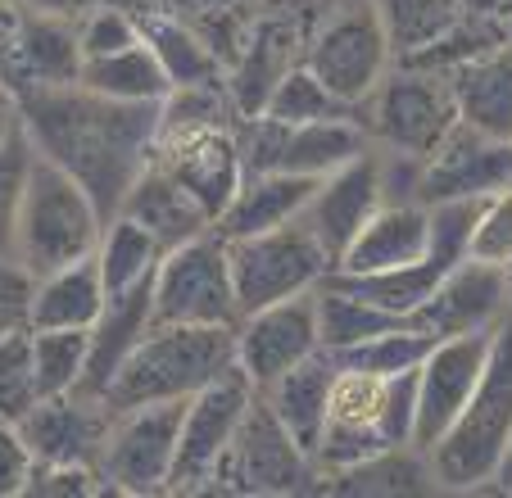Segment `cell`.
<instances>
[{
  "mask_svg": "<svg viewBox=\"0 0 512 498\" xmlns=\"http://www.w3.org/2000/svg\"><path fill=\"white\" fill-rule=\"evenodd\" d=\"M23 132L41 159L73 173L105 218L123 209V195L150 168L159 145V105H123L87 87H41L14 96Z\"/></svg>",
  "mask_w": 512,
  "mask_h": 498,
  "instance_id": "cell-1",
  "label": "cell"
},
{
  "mask_svg": "<svg viewBox=\"0 0 512 498\" xmlns=\"http://www.w3.org/2000/svg\"><path fill=\"white\" fill-rule=\"evenodd\" d=\"M417 372L404 376H372L336 367L327 422H322L313 467L318 485L340 471H354L363 462L381 458L390 449H417Z\"/></svg>",
  "mask_w": 512,
  "mask_h": 498,
  "instance_id": "cell-2",
  "label": "cell"
},
{
  "mask_svg": "<svg viewBox=\"0 0 512 498\" xmlns=\"http://www.w3.org/2000/svg\"><path fill=\"white\" fill-rule=\"evenodd\" d=\"M512 449V313L494 326L490 358L476 381L467 408L440 440L426 462L435 471L440 494H481L494 485L503 458Z\"/></svg>",
  "mask_w": 512,
  "mask_h": 498,
  "instance_id": "cell-3",
  "label": "cell"
},
{
  "mask_svg": "<svg viewBox=\"0 0 512 498\" xmlns=\"http://www.w3.org/2000/svg\"><path fill=\"white\" fill-rule=\"evenodd\" d=\"M227 367H236V326L155 322L100 399L109 403V412L141 408V403H182L209 381H218Z\"/></svg>",
  "mask_w": 512,
  "mask_h": 498,
  "instance_id": "cell-4",
  "label": "cell"
},
{
  "mask_svg": "<svg viewBox=\"0 0 512 498\" xmlns=\"http://www.w3.org/2000/svg\"><path fill=\"white\" fill-rule=\"evenodd\" d=\"M105 222L109 218L96 204V195L73 173H64L59 163L37 154L28 186H23V204H19L14 259L32 277H46V272H59L68 263H82L96 254Z\"/></svg>",
  "mask_w": 512,
  "mask_h": 498,
  "instance_id": "cell-5",
  "label": "cell"
},
{
  "mask_svg": "<svg viewBox=\"0 0 512 498\" xmlns=\"http://www.w3.org/2000/svg\"><path fill=\"white\" fill-rule=\"evenodd\" d=\"M300 59L349 109L363 105L395 68V50L372 0H331L318 28L304 37Z\"/></svg>",
  "mask_w": 512,
  "mask_h": 498,
  "instance_id": "cell-6",
  "label": "cell"
},
{
  "mask_svg": "<svg viewBox=\"0 0 512 498\" xmlns=\"http://www.w3.org/2000/svg\"><path fill=\"white\" fill-rule=\"evenodd\" d=\"M358 118H363L377 150H404L422 154V159L463 123L449 73H431L417 64L390 68L386 82L358 105Z\"/></svg>",
  "mask_w": 512,
  "mask_h": 498,
  "instance_id": "cell-7",
  "label": "cell"
},
{
  "mask_svg": "<svg viewBox=\"0 0 512 498\" xmlns=\"http://www.w3.org/2000/svg\"><path fill=\"white\" fill-rule=\"evenodd\" d=\"M155 322L168 326H236L241 299L232 281L227 236L204 231L168 249L155 272Z\"/></svg>",
  "mask_w": 512,
  "mask_h": 498,
  "instance_id": "cell-8",
  "label": "cell"
},
{
  "mask_svg": "<svg viewBox=\"0 0 512 498\" xmlns=\"http://www.w3.org/2000/svg\"><path fill=\"white\" fill-rule=\"evenodd\" d=\"M227 249H232V281H236V299H241V317L254 313V308L281 304V299L309 295L336 272L331 254L304 227V218L259 231V236L227 240Z\"/></svg>",
  "mask_w": 512,
  "mask_h": 498,
  "instance_id": "cell-9",
  "label": "cell"
},
{
  "mask_svg": "<svg viewBox=\"0 0 512 498\" xmlns=\"http://www.w3.org/2000/svg\"><path fill=\"white\" fill-rule=\"evenodd\" d=\"M368 150H372V136L358 114L322 118V123H277L268 114L241 118L245 173L327 177Z\"/></svg>",
  "mask_w": 512,
  "mask_h": 498,
  "instance_id": "cell-10",
  "label": "cell"
},
{
  "mask_svg": "<svg viewBox=\"0 0 512 498\" xmlns=\"http://www.w3.org/2000/svg\"><path fill=\"white\" fill-rule=\"evenodd\" d=\"M182 403H141V408L114 412L100 449V480L109 494L127 498H155L173 489L177 440H182Z\"/></svg>",
  "mask_w": 512,
  "mask_h": 498,
  "instance_id": "cell-11",
  "label": "cell"
},
{
  "mask_svg": "<svg viewBox=\"0 0 512 498\" xmlns=\"http://www.w3.org/2000/svg\"><path fill=\"white\" fill-rule=\"evenodd\" d=\"M313 485H318L313 458L295 444V435L277 422V412L259 394L218 462L213 489L218 494H300Z\"/></svg>",
  "mask_w": 512,
  "mask_h": 498,
  "instance_id": "cell-12",
  "label": "cell"
},
{
  "mask_svg": "<svg viewBox=\"0 0 512 498\" xmlns=\"http://www.w3.org/2000/svg\"><path fill=\"white\" fill-rule=\"evenodd\" d=\"M254 399H259V385L241 367H227L218 381H209L204 390H195L186 399L173 489L168 494H209L213 476H218V462H223L227 444L236 440Z\"/></svg>",
  "mask_w": 512,
  "mask_h": 498,
  "instance_id": "cell-13",
  "label": "cell"
},
{
  "mask_svg": "<svg viewBox=\"0 0 512 498\" xmlns=\"http://www.w3.org/2000/svg\"><path fill=\"white\" fill-rule=\"evenodd\" d=\"M313 354H322L318 290L281 299V304H268V308H254V313H245L236 322V367L259 390Z\"/></svg>",
  "mask_w": 512,
  "mask_h": 498,
  "instance_id": "cell-14",
  "label": "cell"
},
{
  "mask_svg": "<svg viewBox=\"0 0 512 498\" xmlns=\"http://www.w3.org/2000/svg\"><path fill=\"white\" fill-rule=\"evenodd\" d=\"M494 331H476V336H449L435 340L431 354L417 367V431L413 444L431 453V444L458 422V412L467 408L476 381L485 372Z\"/></svg>",
  "mask_w": 512,
  "mask_h": 498,
  "instance_id": "cell-15",
  "label": "cell"
},
{
  "mask_svg": "<svg viewBox=\"0 0 512 498\" xmlns=\"http://www.w3.org/2000/svg\"><path fill=\"white\" fill-rule=\"evenodd\" d=\"M155 163L168 177L186 186L195 200L204 204L213 222L223 218L232 195L245 182V154H241V123L227 127H200V132H177L159 136Z\"/></svg>",
  "mask_w": 512,
  "mask_h": 498,
  "instance_id": "cell-16",
  "label": "cell"
},
{
  "mask_svg": "<svg viewBox=\"0 0 512 498\" xmlns=\"http://www.w3.org/2000/svg\"><path fill=\"white\" fill-rule=\"evenodd\" d=\"M512 186V141L476 132L458 123L445 141L426 154L422 168V204H449V200H485V195Z\"/></svg>",
  "mask_w": 512,
  "mask_h": 498,
  "instance_id": "cell-17",
  "label": "cell"
},
{
  "mask_svg": "<svg viewBox=\"0 0 512 498\" xmlns=\"http://www.w3.org/2000/svg\"><path fill=\"white\" fill-rule=\"evenodd\" d=\"M109 422H114V412L100 394L73 390L41 399L19 422V431L28 449L37 453V467H96Z\"/></svg>",
  "mask_w": 512,
  "mask_h": 498,
  "instance_id": "cell-18",
  "label": "cell"
},
{
  "mask_svg": "<svg viewBox=\"0 0 512 498\" xmlns=\"http://www.w3.org/2000/svg\"><path fill=\"white\" fill-rule=\"evenodd\" d=\"M512 313L508 295V272L490 268V263L463 259L458 268L445 272V281L435 286V295L413 313V322L426 336L449 340V336H476V331H494L503 317Z\"/></svg>",
  "mask_w": 512,
  "mask_h": 498,
  "instance_id": "cell-19",
  "label": "cell"
},
{
  "mask_svg": "<svg viewBox=\"0 0 512 498\" xmlns=\"http://www.w3.org/2000/svg\"><path fill=\"white\" fill-rule=\"evenodd\" d=\"M386 204L381 195V173H377V150L349 159L345 168L318 177L313 200L304 209V227L322 240V249L331 254V263H340V254L349 249V240L368 227V218Z\"/></svg>",
  "mask_w": 512,
  "mask_h": 498,
  "instance_id": "cell-20",
  "label": "cell"
},
{
  "mask_svg": "<svg viewBox=\"0 0 512 498\" xmlns=\"http://www.w3.org/2000/svg\"><path fill=\"white\" fill-rule=\"evenodd\" d=\"M82 37H78V19L64 14H32L23 10V28L14 41V59L5 73V91H41V87H73L82 77Z\"/></svg>",
  "mask_w": 512,
  "mask_h": 498,
  "instance_id": "cell-21",
  "label": "cell"
},
{
  "mask_svg": "<svg viewBox=\"0 0 512 498\" xmlns=\"http://www.w3.org/2000/svg\"><path fill=\"white\" fill-rule=\"evenodd\" d=\"M431 249V209L426 204H381L368 218V227L349 240L340 254V277H372V272L408 268L422 263Z\"/></svg>",
  "mask_w": 512,
  "mask_h": 498,
  "instance_id": "cell-22",
  "label": "cell"
},
{
  "mask_svg": "<svg viewBox=\"0 0 512 498\" xmlns=\"http://www.w3.org/2000/svg\"><path fill=\"white\" fill-rule=\"evenodd\" d=\"M155 326V281L132 290H114L100 308L96 326H91V358H87V394H105V385L114 381V372L127 363L136 345L150 336Z\"/></svg>",
  "mask_w": 512,
  "mask_h": 498,
  "instance_id": "cell-23",
  "label": "cell"
},
{
  "mask_svg": "<svg viewBox=\"0 0 512 498\" xmlns=\"http://www.w3.org/2000/svg\"><path fill=\"white\" fill-rule=\"evenodd\" d=\"M313 186H318V177H300V173H245L241 191L232 195L223 218L213 222V231L227 240H241L272 227H286V222H300L313 200Z\"/></svg>",
  "mask_w": 512,
  "mask_h": 498,
  "instance_id": "cell-24",
  "label": "cell"
},
{
  "mask_svg": "<svg viewBox=\"0 0 512 498\" xmlns=\"http://www.w3.org/2000/svg\"><path fill=\"white\" fill-rule=\"evenodd\" d=\"M118 213L141 222L164 249H177V245H186V240L213 231V218L204 213V204L195 200L177 177H168L155 159H150V168L132 182V191L123 195V209Z\"/></svg>",
  "mask_w": 512,
  "mask_h": 498,
  "instance_id": "cell-25",
  "label": "cell"
},
{
  "mask_svg": "<svg viewBox=\"0 0 512 498\" xmlns=\"http://www.w3.org/2000/svg\"><path fill=\"white\" fill-rule=\"evenodd\" d=\"M458 118L494 141H512V41L467 59L449 73Z\"/></svg>",
  "mask_w": 512,
  "mask_h": 498,
  "instance_id": "cell-26",
  "label": "cell"
},
{
  "mask_svg": "<svg viewBox=\"0 0 512 498\" xmlns=\"http://www.w3.org/2000/svg\"><path fill=\"white\" fill-rule=\"evenodd\" d=\"M331 385H336V358L322 349V354L304 358L300 367L281 372L272 385H263V403L277 412V422L295 435L304 453L313 458L318 449V435L322 422H327V403H331Z\"/></svg>",
  "mask_w": 512,
  "mask_h": 498,
  "instance_id": "cell-27",
  "label": "cell"
},
{
  "mask_svg": "<svg viewBox=\"0 0 512 498\" xmlns=\"http://www.w3.org/2000/svg\"><path fill=\"white\" fill-rule=\"evenodd\" d=\"M109 299L96 254L82 263H68L59 272L37 277L32 290V326L37 331H91Z\"/></svg>",
  "mask_w": 512,
  "mask_h": 498,
  "instance_id": "cell-28",
  "label": "cell"
},
{
  "mask_svg": "<svg viewBox=\"0 0 512 498\" xmlns=\"http://www.w3.org/2000/svg\"><path fill=\"white\" fill-rule=\"evenodd\" d=\"M136 23H141L145 46L159 55V64H164V73H168V82H173V87L227 82L223 55L209 46V37H204L191 19H177V14H168V10L145 5V10H136Z\"/></svg>",
  "mask_w": 512,
  "mask_h": 498,
  "instance_id": "cell-29",
  "label": "cell"
},
{
  "mask_svg": "<svg viewBox=\"0 0 512 498\" xmlns=\"http://www.w3.org/2000/svg\"><path fill=\"white\" fill-rule=\"evenodd\" d=\"M78 87L96 91V96H109V100H123V105H164L168 91H173V82H168L159 55L145 46V37H141L127 50L87 59Z\"/></svg>",
  "mask_w": 512,
  "mask_h": 498,
  "instance_id": "cell-30",
  "label": "cell"
},
{
  "mask_svg": "<svg viewBox=\"0 0 512 498\" xmlns=\"http://www.w3.org/2000/svg\"><path fill=\"white\" fill-rule=\"evenodd\" d=\"M372 5H377V19L390 37L395 64L422 59L426 50L440 46L467 14L458 0H372Z\"/></svg>",
  "mask_w": 512,
  "mask_h": 498,
  "instance_id": "cell-31",
  "label": "cell"
},
{
  "mask_svg": "<svg viewBox=\"0 0 512 498\" xmlns=\"http://www.w3.org/2000/svg\"><path fill=\"white\" fill-rule=\"evenodd\" d=\"M164 254L168 249L159 245L141 222H132L127 213H114V218L105 222V231H100V245H96V263H100V277H105L109 295L155 281Z\"/></svg>",
  "mask_w": 512,
  "mask_h": 498,
  "instance_id": "cell-32",
  "label": "cell"
},
{
  "mask_svg": "<svg viewBox=\"0 0 512 498\" xmlns=\"http://www.w3.org/2000/svg\"><path fill=\"white\" fill-rule=\"evenodd\" d=\"M399 322H408V317L386 313V308H377L372 299L336 286L331 277L318 286V326H322V349H327V354L363 345V340L381 336V331H390V326H399Z\"/></svg>",
  "mask_w": 512,
  "mask_h": 498,
  "instance_id": "cell-33",
  "label": "cell"
},
{
  "mask_svg": "<svg viewBox=\"0 0 512 498\" xmlns=\"http://www.w3.org/2000/svg\"><path fill=\"white\" fill-rule=\"evenodd\" d=\"M336 494H435V471L422 449H390L354 471L322 480Z\"/></svg>",
  "mask_w": 512,
  "mask_h": 498,
  "instance_id": "cell-34",
  "label": "cell"
},
{
  "mask_svg": "<svg viewBox=\"0 0 512 498\" xmlns=\"http://www.w3.org/2000/svg\"><path fill=\"white\" fill-rule=\"evenodd\" d=\"M435 336H426L422 326L408 317V322L390 326V331H381V336L363 340V345H349L340 349L336 367H349V372H372V376H404V372H417L422 367V358L431 354Z\"/></svg>",
  "mask_w": 512,
  "mask_h": 498,
  "instance_id": "cell-35",
  "label": "cell"
},
{
  "mask_svg": "<svg viewBox=\"0 0 512 498\" xmlns=\"http://www.w3.org/2000/svg\"><path fill=\"white\" fill-rule=\"evenodd\" d=\"M263 114L277 118V123H322V118L358 114V109H349L304 59H295V64L277 77V87H272Z\"/></svg>",
  "mask_w": 512,
  "mask_h": 498,
  "instance_id": "cell-36",
  "label": "cell"
},
{
  "mask_svg": "<svg viewBox=\"0 0 512 498\" xmlns=\"http://www.w3.org/2000/svg\"><path fill=\"white\" fill-rule=\"evenodd\" d=\"M87 358H91V331H37L32 326V367H37L41 399L82 390Z\"/></svg>",
  "mask_w": 512,
  "mask_h": 498,
  "instance_id": "cell-37",
  "label": "cell"
},
{
  "mask_svg": "<svg viewBox=\"0 0 512 498\" xmlns=\"http://www.w3.org/2000/svg\"><path fill=\"white\" fill-rule=\"evenodd\" d=\"M41 403L37 367H32V326L0 336V422H23Z\"/></svg>",
  "mask_w": 512,
  "mask_h": 498,
  "instance_id": "cell-38",
  "label": "cell"
},
{
  "mask_svg": "<svg viewBox=\"0 0 512 498\" xmlns=\"http://www.w3.org/2000/svg\"><path fill=\"white\" fill-rule=\"evenodd\" d=\"M467 259L512 272V186L481 200L472 222V240H467Z\"/></svg>",
  "mask_w": 512,
  "mask_h": 498,
  "instance_id": "cell-39",
  "label": "cell"
},
{
  "mask_svg": "<svg viewBox=\"0 0 512 498\" xmlns=\"http://www.w3.org/2000/svg\"><path fill=\"white\" fill-rule=\"evenodd\" d=\"M32 159H37V145L19 127L14 141L0 150V254H10V259H14V227H19V204L32 173Z\"/></svg>",
  "mask_w": 512,
  "mask_h": 498,
  "instance_id": "cell-40",
  "label": "cell"
},
{
  "mask_svg": "<svg viewBox=\"0 0 512 498\" xmlns=\"http://www.w3.org/2000/svg\"><path fill=\"white\" fill-rule=\"evenodd\" d=\"M78 37H82V55L87 59L114 55V50H127L141 41V23L123 5H91L78 19Z\"/></svg>",
  "mask_w": 512,
  "mask_h": 498,
  "instance_id": "cell-41",
  "label": "cell"
},
{
  "mask_svg": "<svg viewBox=\"0 0 512 498\" xmlns=\"http://www.w3.org/2000/svg\"><path fill=\"white\" fill-rule=\"evenodd\" d=\"M32 290H37V277L19 259L0 254V336L32 326Z\"/></svg>",
  "mask_w": 512,
  "mask_h": 498,
  "instance_id": "cell-42",
  "label": "cell"
},
{
  "mask_svg": "<svg viewBox=\"0 0 512 498\" xmlns=\"http://www.w3.org/2000/svg\"><path fill=\"white\" fill-rule=\"evenodd\" d=\"M32 476H37V453L28 449L19 422H0V498L28 494Z\"/></svg>",
  "mask_w": 512,
  "mask_h": 498,
  "instance_id": "cell-43",
  "label": "cell"
},
{
  "mask_svg": "<svg viewBox=\"0 0 512 498\" xmlns=\"http://www.w3.org/2000/svg\"><path fill=\"white\" fill-rule=\"evenodd\" d=\"M28 494L41 498H87V494H109L96 467H37Z\"/></svg>",
  "mask_w": 512,
  "mask_h": 498,
  "instance_id": "cell-44",
  "label": "cell"
},
{
  "mask_svg": "<svg viewBox=\"0 0 512 498\" xmlns=\"http://www.w3.org/2000/svg\"><path fill=\"white\" fill-rule=\"evenodd\" d=\"M19 28H23V10L14 5V0H0V87H5V73H10Z\"/></svg>",
  "mask_w": 512,
  "mask_h": 498,
  "instance_id": "cell-45",
  "label": "cell"
},
{
  "mask_svg": "<svg viewBox=\"0 0 512 498\" xmlns=\"http://www.w3.org/2000/svg\"><path fill=\"white\" fill-rule=\"evenodd\" d=\"M19 10H32V14H64V19H82L91 5L100 0H14Z\"/></svg>",
  "mask_w": 512,
  "mask_h": 498,
  "instance_id": "cell-46",
  "label": "cell"
},
{
  "mask_svg": "<svg viewBox=\"0 0 512 498\" xmlns=\"http://www.w3.org/2000/svg\"><path fill=\"white\" fill-rule=\"evenodd\" d=\"M23 127V118H19V105H14V96L10 91H0V150L14 141V132Z\"/></svg>",
  "mask_w": 512,
  "mask_h": 498,
  "instance_id": "cell-47",
  "label": "cell"
},
{
  "mask_svg": "<svg viewBox=\"0 0 512 498\" xmlns=\"http://www.w3.org/2000/svg\"><path fill=\"white\" fill-rule=\"evenodd\" d=\"M494 494H512V449H508V458H503V467H499V476H494Z\"/></svg>",
  "mask_w": 512,
  "mask_h": 498,
  "instance_id": "cell-48",
  "label": "cell"
},
{
  "mask_svg": "<svg viewBox=\"0 0 512 498\" xmlns=\"http://www.w3.org/2000/svg\"><path fill=\"white\" fill-rule=\"evenodd\" d=\"M503 28H508V41H512V14H508V19H503Z\"/></svg>",
  "mask_w": 512,
  "mask_h": 498,
  "instance_id": "cell-49",
  "label": "cell"
},
{
  "mask_svg": "<svg viewBox=\"0 0 512 498\" xmlns=\"http://www.w3.org/2000/svg\"><path fill=\"white\" fill-rule=\"evenodd\" d=\"M508 295H512V272H508Z\"/></svg>",
  "mask_w": 512,
  "mask_h": 498,
  "instance_id": "cell-50",
  "label": "cell"
},
{
  "mask_svg": "<svg viewBox=\"0 0 512 498\" xmlns=\"http://www.w3.org/2000/svg\"><path fill=\"white\" fill-rule=\"evenodd\" d=\"M0 91H5V87H0Z\"/></svg>",
  "mask_w": 512,
  "mask_h": 498,
  "instance_id": "cell-51",
  "label": "cell"
}]
</instances>
